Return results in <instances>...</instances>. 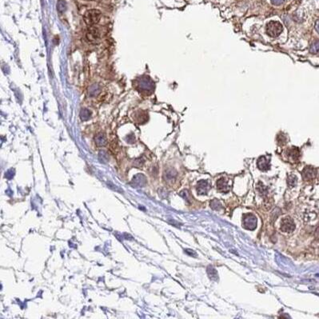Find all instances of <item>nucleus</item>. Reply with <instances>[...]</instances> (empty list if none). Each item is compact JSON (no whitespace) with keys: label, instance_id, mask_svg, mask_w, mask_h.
<instances>
[{"label":"nucleus","instance_id":"nucleus-1","mask_svg":"<svg viewBox=\"0 0 319 319\" xmlns=\"http://www.w3.org/2000/svg\"><path fill=\"white\" fill-rule=\"evenodd\" d=\"M101 18V12L98 10H90L84 15V20L89 27H94Z\"/></svg>","mask_w":319,"mask_h":319},{"label":"nucleus","instance_id":"nucleus-2","mask_svg":"<svg viewBox=\"0 0 319 319\" xmlns=\"http://www.w3.org/2000/svg\"><path fill=\"white\" fill-rule=\"evenodd\" d=\"M243 226L250 230H254L257 227V218L252 214H247L243 216Z\"/></svg>","mask_w":319,"mask_h":319},{"label":"nucleus","instance_id":"nucleus-3","mask_svg":"<svg viewBox=\"0 0 319 319\" xmlns=\"http://www.w3.org/2000/svg\"><path fill=\"white\" fill-rule=\"evenodd\" d=\"M217 187L219 191L222 193H227L231 190V184L230 179L222 178L217 182Z\"/></svg>","mask_w":319,"mask_h":319},{"label":"nucleus","instance_id":"nucleus-4","mask_svg":"<svg viewBox=\"0 0 319 319\" xmlns=\"http://www.w3.org/2000/svg\"><path fill=\"white\" fill-rule=\"evenodd\" d=\"M281 228L284 232H292L295 229V224L290 218H285L282 221Z\"/></svg>","mask_w":319,"mask_h":319},{"label":"nucleus","instance_id":"nucleus-5","mask_svg":"<svg viewBox=\"0 0 319 319\" xmlns=\"http://www.w3.org/2000/svg\"><path fill=\"white\" fill-rule=\"evenodd\" d=\"M87 38L88 41L90 42H96L98 38H100V32L98 30V28L94 27H90L89 30H88L87 34Z\"/></svg>","mask_w":319,"mask_h":319},{"label":"nucleus","instance_id":"nucleus-6","mask_svg":"<svg viewBox=\"0 0 319 319\" xmlns=\"http://www.w3.org/2000/svg\"><path fill=\"white\" fill-rule=\"evenodd\" d=\"M317 170L311 166H307L302 171V178L305 180H312L316 177Z\"/></svg>","mask_w":319,"mask_h":319},{"label":"nucleus","instance_id":"nucleus-7","mask_svg":"<svg viewBox=\"0 0 319 319\" xmlns=\"http://www.w3.org/2000/svg\"><path fill=\"white\" fill-rule=\"evenodd\" d=\"M197 191L199 194L201 195H204V194H207L209 189H210V186H209V183H207V181L206 180H201L198 183V185H197Z\"/></svg>","mask_w":319,"mask_h":319},{"label":"nucleus","instance_id":"nucleus-8","mask_svg":"<svg viewBox=\"0 0 319 319\" xmlns=\"http://www.w3.org/2000/svg\"><path fill=\"white\" fill-rule=\"evenodd\" d=\"M257 166H258V168L262 170H267L270 168V165H269L268 161L263 157L261 158L258 160Z\"/></svg>","mask_w":319,"mask_h":319},{"label":"nucleus","instance_id":"nucleus-9","mask_svg":"<svg viewBox=\"0 0 319 319\" xmlns=\"http://www.w3.org/2000/svg\"><path fill=\"white\" fill-rule=\"evenodd\" d=\"M207 274H208L209 278H210L211 280L218 281V275L217 270H215L214 267L209 266L208 268H207Z\"/></svg>","mask_w":319,"mask_h":319},{"label":"nucleus","instance_id":"nucleus-10","mask_svg":"<svg viewBox=\"0 0 319 319\" xmlns=\"http://www.w3.org/2000/svg\"><path fill=\"white\" fill-rule=\"evenodd\" d=\"M257 190L259 192V194H262V196H266V194H267V193H268L267 188L261 183H259V185L257 186Z\"/></svg>","mask_w":319,"mask_h":319},{"label":"nucleus","instance_id":"nucleus-11","mask_svg":"<svg viewBox=\"0 0 319 319\" xmlns=\"http://www.w3.org/2000/svg\"><path fill=\"white\" fill-rule=\"evenodd\" d=\"M211 207H212V209H214L215 211H219V210L222 208L221 203H220L217 199H214V200L211 202Z\"/></svg>","mask_w":319,"mask_h":319},{"label":"nucleus","instance_id":"nucleus-12","mask_svg":"<svg viewBox=\"0 0 319 319\" xmlns=\"http://www.w3.org/2000/svg\"><path fill=\"white\" fill-rule=\"evenodd\" d=\"M287 183L288 185H289L290 187H294V186H296V184H297V178H296L295 176H294V175L289 176V178H288Z\"/></svg>","mask_w":319,"mask_h":319},{"label":"nucleus","instance_id":"nucleus-13","mask_svg":"<svg viewBox=\"0 0 319 319\" xmlns=\"http://www.w3.org/2000/svg\"><path fill=\"white\" fill-rule=\"evenodd\" d=\"M175 175H176V173L174 172V171H168V172H166V177H165V179H166V180H172V179H174L175 178Z\"/></svg>","mask_w":319,"mask_h":319},{"label":"nucleus","instance_id":"nucleus-14","mask_svg":"<svg viewBox=\"0 0 319 319\" xmlns=\"http://www.w3.org/2000/svg\"><path fill=\"white\" fill-rule=\"evenodd\" d=\"M142 175H138V176L136 177H134V179H133V182H134V183H138V186H142L143 185V183H142V182H144L145 183V178H143V179H141L142 178Z\"/></svg>","mask_w":319,"mask_h":319},{"label":"nucleus","instance_id":"nucleus-15","mask_svg":"<svg viewBox=\"0 0 319 319\" xmlns=\"http://www.w3.org/2000/svg\"><path fill=\"white\" fill-rule=\"evenodd\" d=\"M180 195L183 196V198H185L186 200H189V193H188L187 190H183L182 191V193L180 194Z\"/></svg>","mask_w":319,"mask_h":319},{"label":"nucleus","instance_id":"nucleus-16","mask_svg":"<svg viewBox=\"0 0 319 319\" xmlns=\"http://www.w3.org/2000/svg\"><path fill=\"white\" fill-rule=\"evenodd\" d=\"M314 235H315V237H316V238H319V226L317 228V229H316V230H315Z\"/></svg>","mask_w":319,"mask_h":319}]
</instances>
